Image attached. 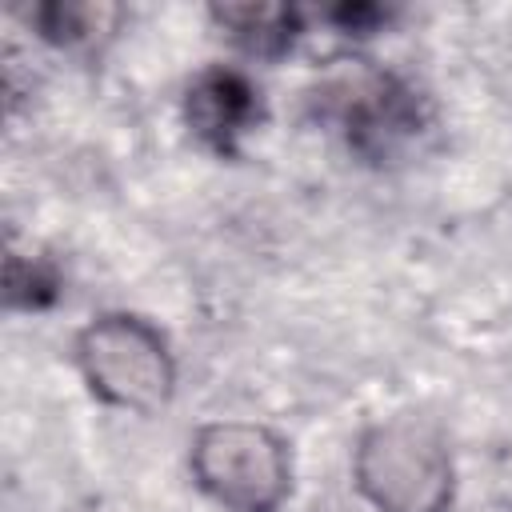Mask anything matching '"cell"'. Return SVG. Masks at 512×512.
Masks as SVG:
<instances>
[{"instance_id":"6da1fadb","label":"cell","mask_w":512,"mask_h":512,"mask_svg":"<svg viewBox=\"0 0 512 512\" xmlns=\"http://www.w3.org/2000/svg\"><path fill=\"white\" fill-rule=\"evenodd\" d=\"M316 112L336 124L344 144L368 164L400 160L428 128L424 96L396 72L352 64L316 92Z\"/></svg>"},{"instance_id":"3957f363","label":"cell","mask_w":512,"mask_h":512,"mask_svg":"<svg viewBox=\"0 0 512 512\" xmlns=\"http://www.w3.org/2000/svg\"><path fill=\"white\" fill-rule=\"evenodd\" d=\"M76 360L92 388L112 408L156 412L168 404L176 364L164 336L128 312H108L76 336Z\"/></svg>"},{"instance_id":"5b68a950","label":"cell","mask_w":512,"mask_h":512,"mask_svg":"<svg viewBox=\"0 0 512 512\" xmlns=\"http://www.w3.org/2000/svg\"><path fill=\"white\" fill-rule=\"evenodd\" d=\"M184 120L192 136L216 156H236L240 136L264 120L256 84L236 68H204L184 96Z\"/></svg>"},{"instance_id":"277c9868","label":"cell","mask_w":512,"mask_h":512,"mask_svg":"<svg viewBox=\"0 0 512 512\" xmlns=\"http://www.w3.org/2000/svg\"><path fill=\"white\" fill-rule=\"evenodd\" d=\"M196 484L228 512H276L292 492L284 440L260 424H204L192 440Z\"/></svg>"},{"instance_id":"7a4b0ae2","label":"cell","mask_w":512,"mask_h":512,"mask_svg":"<svg viewBox=\"0 0 512 512\" xmlns=\"http://www.w3.org/2000/svg\"><path fill=\"white\" fill-rule=\"evenodd\" d=\"M356 488L380 512H448L452 460L424 420L372 424L356 444Z\"/></svg>"},{"instance_id":"9c48e42d","label":"cell","mask_w":512,"mask_h":512,"mask_svg":"<svg viewBox=\"0 0 512 512\" xmlns=\"http://www.w3.org/2000/svg\"><path fill=\"white\" fill-rule=\"evenodd\" d=\"M328 20H336V24H340L344 32H352V36H368L376 24L388 20V12H384V8H372V4H344V8H332Z\"/></svg>"},{"instance_id":"8992f818","label":"cell","mask_w":512,"mask_h":512,"mask_svg":"<svg viewBox=\"0 0 512 512\" xmlns=\"http://www.w3.org/2000/svg\"><path fill=\"white\" fill-rule=\"evenodd\" d=\"M212 20L252 56H284L300 36V12L288 4H216Z\"/></svg>"},{"instance_id":"52a82bcc","label":"cell","mask_w":512,"mask_h":512,"mask_svg":"<svg viewBox=\"0 0 512 512\" xmlns=\"http://www.w3.org/2000/svg\"><path fill=\"white\" fill-rule=\"evenodd\" d=\"M28 20L40 28L44 40L60 44V48H88L100 36L112 32V24L120 20V8H104V4H40L28 12Z\"/></svg>"},{"instance_id":"ba28073f","label":"cell","mask_w":512,"mask_h":512,"mask_svg":"<svg viewBox=\"0 0 512 512\" xmlns=\"http://www.w3.org/2000/svg\"><path fill=\"white\" fill-rule=\"evenodd\" d=\"M60 284L64 280H60V268L52 260L8 252V260H4V296H8V308H24V312L48 308V304H56Z\"/></svg>"}]
</instances>
